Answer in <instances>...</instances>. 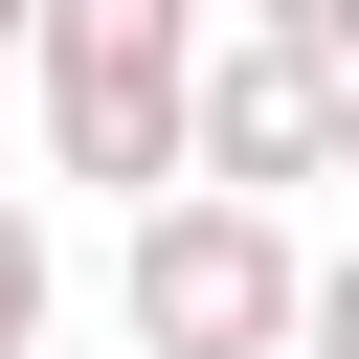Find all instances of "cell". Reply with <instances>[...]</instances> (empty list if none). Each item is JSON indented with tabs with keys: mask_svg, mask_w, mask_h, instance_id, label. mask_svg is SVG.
<instances>
[{
	"mask_svg": "<svg viewBox=\"0 0 359 359\" xmlns=\"http://www.w3.org/2000/svg\"><path fill=\"white\" fill-rule=\"evenodd\" d=\"M292 359H359V247H337V269L292 292Z\"/></svg>",
	"mask_w": 359,
	"mask_h": 359,
	"instance_id": "5",
	"label": "cell"
},
{
	"mask_svg": "<svg viewBox=\"0 0 359 359\" xmlns=\"http://www.w3.org/2000/svg\"><path fill=\"white\" fill-rule=\"evenodd\" d=\"M247 22H292L314 67H359V0H247Z\"/></svg>",
	"mask_w": 359,
	"mask_h": 359,
	"instance_id": "6",
	"label": "cell"
},
{
	"mask_svg": "<svg viewBox=\"0 0 359 359\" xmlns=\"http://www.w3.org/2000/svg\"><path fill=\"white\" fill-rule=\"evenodd\" d=\"M180 180H247V202L337 180V67H314L292 22H202V90H180Z\"/></svg>",
	"mask_w": 359,
	"mask_h": 359,
	"instance_id": "3",
	"label": "cell"
},
{
	"mask_svg": "<svg viewBox=\"0 0 359 359\" xmlns=\"http://www.w3.org/2000/svg\"><path fill=\"white\" fill-rule=\"evenodd\" d=\"M0 67H22V0H0Z\"/></svg>",
	"mask_w": 359,
	"mask_h": 359,
	"instance_id": "8",
	"label": "cell"
},
{
	"mask_svg": "<svg viewBox=\"0 0 359 359\" xmlns=\"http://www.w3.org/2000/svg\"><path fill=\"white\" fill-rule=\"evenodd\" d=\"M292 292H314V247H292V202H247V180H157V202L112 224L135 359H292Z\"/></svg>",
	"mask_w": 359,
	"mask_h": 359,
	"instance_id": "2",
	"label": "cell"
},
{
	"mask_svg": "<svg viewBox=\"0 0 359 359\" xmlns=\"http://www.w3.org/2000/svg\"><path fill=\"white\" fill-rule=\"evenodd\" d=\"M337 180H359V67H337Z\"/></svg>",
	"mask_w": 359,
	"mask_h": 359,
	"instance_id": "7",
	"label": "cell"
},
{
	"mask_svg": "<svg viewBox=\"0 0 359 359\" xmlns=\"http://www.w3.org/2000/svg\"><path fill=\"white\" fill-rule=\"evenodd\" d=\"M67 314V247H45V180H0V359H45Z\"/></svg>",
	"mask_w": 359,
	"mask_h": 359,
	"instance_id": "4",
	"label": "cell"
},
{
	"mask_svg": "<svg viewBox=\"0 0 359 359\" xmlns=\"http://www.w3.org/2000/svg\"><path fill=\"white\" fill-rule=\"evenodd\" d=\"M180 90H202V0H22V112H45L67 202H157Z\"/></svg>",
	"mask_w": 359,
	"mask_h": 359,
	"instance_id": "1",
	"label": "cell"
}]
</instances>
